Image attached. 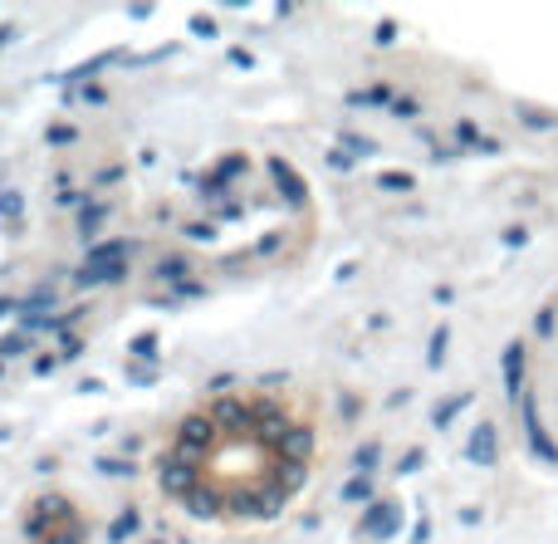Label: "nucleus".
Masks as SVG:
<instances>
[{"instance_id":"nucleus-1","label":"nucleus","mask_w":558,"mask_h":544,"mask_svg":"<svg viewBox=\"0 0 558 544\" xmlns=\"http://www.w3.org/2000/svg\"><path fill=\"white\" fill-rule=\"evenodd\" d=\"M133 241H104L94 245V251L84 255V265L74 270V285L78 290H88V285H118L133 275Z\"/></svg>"},{"instance_id":"nucleus-2","label":"nucleus","mask_w":558,"mask_h":544,"mask_svg":"<svg viewBox=\"0 0 558 544\" xmlns=\"http://www.w3.org/2000/svg\"><path fill=\"white\" fill-rule=\"evenodd\" d=\"M221 447V427H216L211 412H186L182 422H177V437H172V457L182 461H196L202 467L211 451Z\"/></svg>"},{"instance_id":"nucleus-3","label":"nucleus","mask_w":558,"mask_h":544,"mask_svg":"<svg viewBox=\"0 0 558 544\" xmlns=\"http://www.w3.org/2000/svg\"><path fill=\"white\" fill-rule=\"evenodd\" d=\"M69 520H78V506L69 496H59V491H49V496H35L25 510V540L39 544L45 535H54L59 525H69Z\"/></svg>"},{"instance_id":"nucleus-4","label":"nucleus","mask_w":558,"mask_h":544,"mask_svg":"<svg viewBox=\"0 0 558 544\" xmlns=\"http://www.w3.org/2000/svg\"><path fill=\"white\" fill-rule=\"evenodd\" d=\"M157 486H162L172 500H186V496H196V491L206 486V467L182 461V457H172V451H167V457L157 461Z\"/></svg>"},{"instance_id":"nucleus-5","label":"nucleus","mask_w":558,"mask_h":544,"mask_svg":"<svg viewBox=\"0 0 558 544\" xmlns=\"http://www.w3.org/2000/svg\"><path fill=\"white\" fill-rule=\"evenodd\" d=\"M314 447H318L314 422H294V427H289L284 437H279V447H275V467L308 471V461H314Z\"/></svg>"},{"instance_id":"nucleus-6","label":"nucleus","mask_w":558,"mask_h":544,"mask_svg":"<svg viewBox=\"0 0 558 544\" xmlns=\"http://www.w3.org/2000/svg\"><path fill=\"white\" fill-rule=\"evenodd\" d=\"M397 530H402V500L397 496H377L357 520V540H392Z\"/></svg>"},{"instance_id":"nucleus-7","label":"nucleus","mask_w":558,"mask_h":544,"mask_svg":"<svg viewBox=\"0 0 558 544\" xmlns=\"http://www.w3.org/2000/svg\"><path fill=\"white\" fill-rule=\"evenodd\" d=\"M147 280H153L162 294H172V290H182V285L196 280V261L186 251H167V255H157V265L147 270Z\"/></svg>"},{"instance_id":"nucleus-8","label":"nucleus","mask_w":558,"mask_h":544,"mask_svg":"<svg viewBox=\"0 0 558 544\" xmlns=\"http://www.w3.org/2000/svg\"><path fill=\"white\" fill-rule=\"evenodd\" d=\"M465 461H475V467H495L500 461V432H495V422H475L471 442H465Z\"/></svg>"},{"instance_id":"nucleus-9","label":"nucleus","mask_w":558,"mask_h":544,"mask_svg":"<svg viewBox=\"0 0 558 544\" xmlns=\"http://www.w3.org/2000/svg\"><path fill=\"white\" fill-rule=\"evenodd\" d=\"M265 172H270L275 182H279V196H284L289 206H304V202H308V186H304V177H299L294 167L284 162V157H265Z\"/></svg>"},{"instance_id":"nucleus-10","label":"nucleus","mask_w":558,"mask_h":544,"mask_svg":"<svg viewBox=\"0 0 558 544\" xmlns=\"http://www.w3.org/2000/svg\"><path fill=\"white\" fill-rule=\"evenodd\" d=\"M118 59H123V49H104V55H94V59H84V64H74V69H69V74H64V84H69V88H84V84H94V78L104 74L108 64H118Z\"/></svg>"},{"instance_id":"nucleus-11","label":"nucleus","mask_w":558,"mask_h":544,"mask_svg":"<svg viewBox=\"0 0 558 544\" xmlns=\"http://www.w3.org/2000/svg\"><path fill=\"white\" fill-rule=\"evenodd\" d=\"M520 412H524V432H530V447L539 451L544 461H558V447L549 442V432H544V422H539V412H534V402H530V398L520 402Z\"/></svg>"},{"instance_id":"nucleus-12","label":"nucleus","mask_w":558,"mask_h":544,"mask_svg":"<svg viewBox=\"0 0 558 544\" xmlns=\"http://www.w3.org/2000/svg\"><path fill=\"white\" fill-rule=\"evenodd\" d=\"M397 88L392 84H367V88H353V94H348V108H387V113H392V104H397Z\"/></svg>"},{"instance_id":"nucleus-13","label":"nucleus","mask_w":558,"mask_h":544,"mask_svg":"<svg viewBox=\"0 0 558 544\" xmlns=\"http://www.w3.org/2000/svg\"><path fill=\"white\" fill-rule=\"evenodd\" d=\"M377 461H383V437H367L363 447H353V457H348V476H373Z\"/></svg>"},{"instance_id":"nucleus-14","label":"nucleus","mask_w":558,"mask_h":544,"mask_svg":"<svg viewBox=\"0 0 558 544\" xmlns=\"http://www.w3.org/2000/svg\"><path fill=\"white\" fill-rule=\"evenodd\" d=\"M338 500H343V506H373L377 500V481L373 476H348L343 486H338Z\"/></svg>"},{"instance_id":"nucleus-15","label":"nucleus","mask_w":558,"mask_h":544,"mask_svg":"<svg viewBox=\"0 0 558 544\" xmlns=\"http://www.w3.org/2000/svg\"><path fill=\"white\" fill-rule=\"evenodd\" d=\"M505 388H510V398L520 402V388H524V339H514L510 349H505Z\"/></svg>"},{"instance_id":"nucleus-16","label":"nucleus","mask_w":558,"mask_h":544,"mask_svg":"<svg viewBox=\"0 0 558 544\" xmlns=\"http://www.w3.org/2000/svg\"><path fill=\"white\" fill-rule=\"evenodd\" d=\"M137 525H143V510H137V506H128L123 516H118L113 525H108V544H123V540H133V535H137Z\"/></svg>"},{"instance_id":"nucleus-17","label":"nucleus","mask_w":558,"mask_h":544,"mask_svg":"<svg viewBox=\"0 0 558 544\" xmlns=\"http://www.w3.org/2000/svg\"><path fill=\"white\" fill-rule=\"evenodd\" d=\"M39 544H88V520H84V516L69 520V525H59L54 535H45Z\"/></svg>"},{"instance_id":"nucleus-18","label":"nucleus","mask_w":558,"mask_h":544,"mask_svg":"<svg viewBox=\"0 0 558 544\" xmlns=\"http://www.w3.org/2000/svg\"><path fill=\"white\" fill-rule=\"evenodd\" d=\"M465 402H471V392H451V398H446V402H436V412H432V427H451V418L465 408Z\"/></svg>"},{"instance_id":"nucleus-19","label":"nucleus","mask_w":558,"mask_h":544,"mask_svg":"<svg viewBox=\"0 0 558 544\" xmlns=\"http://www.w3.org/2000/svg\"><path fill=\"white\" fill-rule=\"evenodd\" d=\"M104 221H108V206H104V202H98V206H88V211H84V216H78V226H74V231H78V235H84V241H94V235H98V231H104Z\"/></svg>"},{"instance_id":"nucleus-20","label":"nucleus","mask_w":558,"mask_h":544,"mask_svg":"<svg viewBox=\"0 0 558 544\" xmlns=\"http://www.w3.org/2000/svg\"><path fill=\"white\" fill-rule=\"evenodd\" d=\"M377 186H383V192H392V196H402V192H412V186H416V177L412 172H377Z\"/></svg>"},{"instance_id":"nucleus-21","label":"nucleus","mask_w":558,"mask_h":544,"mask_svg":"<svg viewBox=\"0 0 558 544\" xmlns=\"http://www.w3.org/2000/svg\"><path fill=\"white\" fill-rule=\"evenodd\" d=\"M338 147H348V157H373L377 153V143L373 137H363V133H343L338 137Z\"/></svg>"},{"instance_id":"nucleus-22","label":"nucleus","mask_w":558,"mask_h":544,"mask_svg":"<svg viewBox=\"0 0 558 544\" xmlns=\"http://www.w3.org/2000/svg\"><path fill=\"white\" fill-rule=\"evenodd\" d=\"M35 334H10L5 343H0V359H15V353H35Z\"/></svg>"},{"instance_id":"nucleus-23","label":"nucleus","mask_w":558,"mask_h":544,"mask_svg":"<svg viewBox=\"0 0 558 544\" xmlns=\"http://www.w3.org/2000/svg\"><path fill=\"white\" fill-rule=\"evenodd\" d=\"M128 359H157V334H133V343H128Z\"/></svg>"},{"instance_id":"nucleus-24","label":"nucleus","mask_w":558,"mask_h":544,"mask_svg":"<svg viewBox=\"0 0 558 544\" xmlns=\"http://www.w3.org/2000/svg\"><path fill=\"white\" fill-rule=\"evenodd\" d=\"M94 467L104 471V476H137V467H133V461H123V457H98Z\"/></svg>"},{"instance_id":"nucleus-25","label":"nucleus","mask_w":558,"mask_h":544,"mask_svg":"<svg viewBox=\"0 0 558 544\" xmlns=\"http://www.w3.org/2000/svg\"><path fill=\"white\" fill-rule=\"evenodd\" d=\"M446 343H451V329H436L432 334V353H426V368H436V363L446 359Z\"/></svg>"},{"instance_id":"nucleus-26","label":"nucleus","mask_w":558,"mask_h":544,"mask_svg":"<svg viewBox=\"0 0 558 544\" xmlns=\"http://www.w3.org/2000/svg\"><path fill=\"white\" fill-rule=\"evenodd\" d=\"M186 29H192L196 39H216V35H221V29H216V20H211V15H192V20H186Z\"/></svg>"},{"instance_id":"nucleus-27","label":"nucleus","mask_w":558,"mask_h":544,"mask_svg":"<svg viewBox=\"0 0 558 544\" xmlns=\"http://www.w3.org/2000/svg\"><path fill=\"white\" fill-rule=\"evenodd\" d=\"M78 353H84V339H78V334H59V359H78Z\"/></svg>"},{"instance_id":"nucleus-28","label":"nucleus","mask_w":558,"mask_h":544,"mask_svg":"<svg viewBox=\"0 0 558 544\" xmlns=\"http://www.w3.org/2000/svg\"><path fill=\"white\" fill-rule=\"evenodd\" d=\"M416 113H422V98H412V94H402L392 104V118H416Z\"/></svg>"},{"instance_id":"nucleus-29","label":"nucleus","mask_w":558,"mask_h":544,"mask_svg":"<svg viewBox=\"0 0 558 544\" xmlns=\"http://www.w3.org/2000/svg\"><path fill=\"white\" fill-rule=\"evenodd\" d=\"M74 123H54V128H49V133H45V143H54V147H64V143H74Z\"/></svg>"},{"instance_id":"nucleus-30","label":"nucleus","mask_w":558,"mask_h":544,"mask_svg":"<svg viewBox=\"0 0 558 544\" xmlns=\"http://www.w3.org/2000/svg\"><path fill=\"white\" fill-rule=\"evenodd\" d=\"M416 467H426V451H422V447H412V451H407V457H402V467H397V476H412Z\"/></svg>"},{"instance_id":"nucleus-31","label":"nucleus","mask_w":558,"mask_h":544,"mask_svg":"<svg viewBox=\"0 0 558 544\" xmlns=\"http://www.w3.org/2000/svg\"><path fill=\"white\" fill-rule=\"evenodd\" d=\"M54 363H64V359H59V353H39L29 373H35V378H49V373H54Z\"/></svg>"},{"instance_id":"nucleus-32","label":"nucleus","mask_w":558,"mask_h":544,"mask_svg":"<svg viewBox=\"0 0 558 544\" xmlns=\"http://www.w3.org/2000/svg\"><path fill=\"white\" fill-rule=\"evenodd\" d=\"M373 39H377V45H392V39H397V20H383V25L373 29Z\"/></svg>"},{"instance_id":"nucleus-33","label":"nucleus","mask_w":558,"mask_h":544,"mask_svg":"<svg viewBox=\"0 0 558 544\" xmlns=\"http://www.w3.org/2000/svg\"><path fill=\"white\" fill-rule=\"evenodd\" d=\"M231 383H235V378H231V373H216V378H211V383H206V388H211V392H216V398H221V392H226V398H231Z\"/></svg>"},{"instance_id":"nucleus-34","label":"nucleus","mask_w":558,"mask_h":544,"mask_svg":"<svg viewBox=\"0 0 558 544\" xmlns=\"http://www.w3.org/2000/svg\"><path fill=\"white\" fill-rule=\"evenodd\" d=\"M10 314H20V300H10V294H0V319H10Z\"/></svg>"},{"instance_id":"nucleus-35","label":"nucleus","mask_w":558,"mask_h":544,"mask_svg":"<svg viewBox=\"0 0 558 544\" xmlns=\"http://www.w3.org/2000/svg\"><path fill=\"white\" fill-rule=\"evenodd\" d=\"M20 35V25H15V20H10V25H0V45H10V39H15Z\"/></svg>"}]
</instances>
